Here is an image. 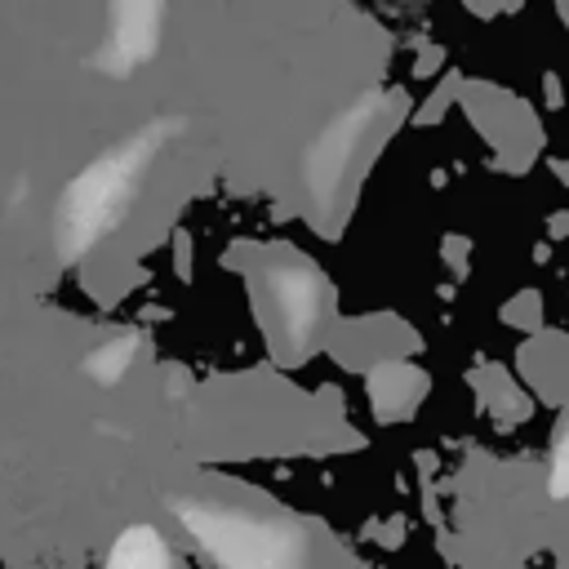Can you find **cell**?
Listing matches in <instances>:
<instances>
[{
    "mask_svg": "<svg viewBox=\"0 0 569 569\" xmlns=\"http://www.w3.org/2000/svg\"><path fill=\"white\" fill-rule=\"evenodd\" d=\"M151 151H156V133H142V138L116 147L111 156L93 160V164L71 182V191H67V200H62V218H58V222H62V244H67V253H80V249L93 244L107 227H116V218L124 213V204H129L133 191H138V178H142Z\"/></svg>",
    "mask_w": 569,
    "mask_h": 569,
    "instance_id": "obj_1",
    "label": "cell"
},
{
    "mask_svg": "<svg viewBox=\"0 0 569 569\" xmlns=\"http://www.w3.org/2000/svg\"><path fill=\"white\" fill-rule=\"evenodd\" d=\"M182 520L227 565H289V560H298V538L280 525H258V520H244L231 511H196V507H182Z\"/></svg>",
    "mask_w": 569,
    "mask_h": 569,
    "instance_id": "obj_2",
    "label": "cell"
},
{
    "mask_svg": "<svg viewBox=\"0 0 569 569\" xmlns=\"http://www.w3.org/2000/svg\"><path fill=\"white\" fill-rule=\"evenodd\" d=\"M156 31H160V0H116L102 62L116 76H129V67H138L156 49Z\"/></svg>",
    "mask_w": 569,
    "mask_h": 569,
    "instance_id": "obj_3",
    "label": "cell"
},
{
    "mask_svg": "<svg viewBox=\"0 0 569 569\" xmlns=\"http://www.w3.org/2000/svg\"><path fill=\"white\" fill-rule=\"evenodd\" d=\"M164 560L169 551L156 538V529H129L111 551V565H164Z\"/></svg>",
    "mask_w": 569,
    "mask_h": 569,
    "instance_id": "obj_4",
    "label": "cell"
}]
</instances>
